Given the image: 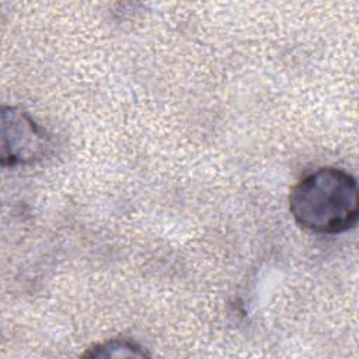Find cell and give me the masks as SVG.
<instances>
[{
  "instance_id": "cell-1",
  "label": "cell",
  "mask_w": 359,
  "mask_h": 359,
  "mask_svg": "<svg viewBox=\"0 0 359 359\" xmlns=\"http://www.w3.org/2000/svg\"><path fill=\"white\" fill-rule=\"evenodd\" d=\"M289 210L303 229L318 234H339L356 226L358 184L352 174L321 167L306 174L290 189Z\"/></svg>"
},
{
  "instance_id": "cell-2",
  "label": "cell",
  "mask_w": 359,
  "mask_h": 359,
  "mask_svg": "<svg viewBox=\"0 0 359 359\" xmlns=\"http://www.w3.org/2000/svg\"><path fill=\"white\" fill-rule=\"evenodd\" d=\"M50 149V137L24 109L3 107L1 153L3 167H18L42 160Z\"/></svg>"
},
{
  "instance_id": "cell-3",
  "label": "cell",
  "mask_w": 359,
  "mask_h": 359,
  "mask_svg": "<svg viewBox=\"0 0 359 359\" xmlns=\"http://www.w3.org/2000/svg\"><path fill=\"white\" fill-rule=\"evenodd\" d=\"M84 358H125V356H149L139 344L129 339H109L97 344L83 353Z\"/></svg>"
}]
</instances>
